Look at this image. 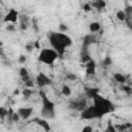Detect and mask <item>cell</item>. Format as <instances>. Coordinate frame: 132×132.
I'll use <instances>...</instances> for the list:
<instances>
[{"label": "cell", "mask_w": 132, "mask_h": 132, "mask_svg": "<svg viewBox=\"0 0 132 132\" xmlns=\"http://www.w3.org/2000/svg\"><path fill=\"white\" fill-rule=\"evenodd\" d=\"M85 91H86L87 97L91 98V99H94L97 95H99V89L98 88H86Z\"/></svg>", "instance_id": "11"}, {"label": "cell", "mask_w": 132, "mask_h": 132, "mask_svg": "<svg viewBox=\"0 0 132 132\" xmlns=\"http://www.w3.org/2000/svg\"><path fill=\"white\" fill-rule=\"evenodd\" d=\"M34 44L33 43H28V44H26V46H25V48H26V51L28 52V53H30V52H32V50H34Z\"/></svg>", "instance_id": "32"}, {"label": "cell", "mask_w": 132, "mask_h": 132, "mask_svg": "<svg viewBox=\"0 0 132 132\" xmlns=\"http://www.w3.org/2000/svg\"><path fill=\"white\" fill-rule=\"evenodd\" d=\"M92 7V5L90 4V3H85L84 5H82V9H84V11H86V12H89V11H91V8Z\"/></svg>", "instance_id": "29"}, {"label": "cell", "mask_w": 132, "mask_h": 132, "mask_svg": "<svg viewBox=\"0 0 132 132\" xmlns=\"http://www.w3.org/2000/svg\"><path fill=\"white\" fill-rule=\"evenodd\" d=\"M66 78H67L68 80H70V81H74V80L77 79V76H76L75 74H73V73H68V74L66 75Z\"/></svg>", "instance_id": "27"}, {"label": "cell", "mask_w": 132, "mask_h": 132, "mask_svg": "<svg viewBox=\"0 0 132 132\" xmlns=\"http://www.w3.org/2000/svg\"><path fill=\"white\" fill-rule=\"evenodd\" d=\"M20 76H21V78H22L25 82L30 79V78H29V72H28V70H27L25 67H22V68L20 69Z\"/></svg>", "instance_id": "16"}, {"label": "cell", "mask_w": 132, "mask_h": 132, "mask_svg": "<svg viewBox=\"0 0 132 132\" xmlns=\"http://www.w3.org/2000/svg\"><path fill=\"white\" fill-rule=\"evenodd\" d=\"M93 106L99 118H102L103 116L110 113L114 110V105L112 104V102L106 99L105 97L101 96L100 94L93 99Z\"/></svg>", "instance_id": "2"}, {"label": "cell", "mask_w": 132, "mask_h": 132, "mask_svg": "<svg viewBox=\"0 0 132 132\" xmlns=\"http://www.w3.org/2000/svg\"><path fill=\"white\" fill-rule=\"evenodd\" d=\"M19 93H20V91H19L18 89H16V90H14V92H13V94H14V95H18Z\"/></svg>", "instance_id": "39"}, {"label": "cell", "mask_w": 132, "mask_h": 132, "mask_svg": "<svg viewBox=\"0 0 132 132\" xmlns=\"http://www.w3.org/2000/svg\"><path fill=\"white\" fill-rule=\"evenodd\" d=\"M40 96H41V102H42V107H41V117L45 120L47 119H54L55 116H56V112H55V104L47 98V96L43 93V92H40L39 93Z\"/></svg>", "instance_id": "3"}, {"label": "cell", "mask_w": 132, "mask_h": 132, "mask_svg": "<svg viewBox=\"0 0 132 132\" xmlns=\"http://www.w3.org/2000/svg\"><path fill=\"white\" fill-rule=\"evenodd\" d=\"M22 93H23V95H24L25 98H29V97L32 95V91H31L30 89H24Z\"/></svg>", "instance_id": "26"}, {"label": "cell", "mask_w": 132, "mask_h": 132, "mask_svg": "<svg viewBox=\"0 0 132 132\" xmlns=\"http://www.w3.org/2000/svg\"><path fill=\"white\" fill-rule=\"evenodd\" d=\"M126 24H127L128 28L132 31V19H127V20H126Z\"/></svg>", "instance_id": "37"}, {"label": "cell", "mask_w": 132, "mask_h": 132, "mask_svg": "<svg viewBox=\"0 0 132 132\" xmlns=\"http://www.w3.org/2000/svg\"><path fill=\"white\" fill-rule=\"evenodd\" d=\"M91 5H92V6H94L95 8H97L98 10H100V9L105 8V6H106V2H105V1H103V0H96V1L92 2V3H91Z\"/></svg>", "instance_id": "15"}, {"label": "cell", "mask_w": 132, "mask_h": 132, "mask_svg": "<svg viewBox=\"0 0 132 132\" xmlns=\"http://www.w3.org/2000/svg\"><path fill=\"white\" fill-rule=\"evenodd\" d=\"M6 30L8 32H14L15 31V26L14 24H7L6 25Z\"/></svg>", "instance_id": "28"}, {"label": "cell", "mask_w": 132, "mask_h": 132, "mask_svg": "<svg viewBox=\"0 0 132 132\" xmlns=\"http://www.w3.org/2000/svg\"><path fill=\"white\" fill-rule=\"evenodd\" d=\"M79 60H80V62H81V63H86V64H87V63H88L89 61H91L92 59H91V57H90L88 54H82Z\"/></svg>", "instance_id": "22"}, {"label": "cell", "mask_w": 132, "mask_h": 132, "mask_svg": "<svg viewBox=\"0 0 132 132\" xmlns=\"http://www.w3.org/2000/svg\"><path fill=\"white\" fill-rule=\"evenodd\" d=\"M81 132H93V127L92 126H85L82 129H81Z\"/></svg>", "instance_id": "35"}, {"label": "cell", "mask_w": 132, "mask_h": 132, "mask_svg": "<svg viewBox=\"0 0 132 132\" xmlns=\"http://www.w3.org/2000/svg\"><path fill=\"white\" fill-rule=\"evenodd\" d=\"M26 61H27V57H26L25 55H21V56L19 57V63H21V64H25Z\"/></svg>", "instance_id": "33"}, {"label": "cell", "mask_w": 132, "mask_h": 132, "mask_svg": "<svg viewBox=\"0 0 132 132\" xmlns=\"http://www.w3.org/2000/svg\"><path fill=\"white\" fill-rule=\"evenodd\" d=\"M86 73L87 75H94L96 73V63L94 60H91L86 64Z\"/></svg>", "instance_id": "10"}, {"label": "cell", "mask_w": 132, "mask_h": 132, "mask_svg": "<svg viewBox=\"0 0 132 132\" xmlns=\"http://www.w3.org/2000/svg\"><path fill=\"white\" fill-rule=\"evenodd\" d=\"M70 107L72 109H75V110L81 112L86 107H88V105H87V101L85 99H78V100L72 101L70 104Z\"/></svg>", "instance_id": "8"}, {"label": "cell", "mask_w": 132, "mask_h": 132, "mask_svg": "<svg viewBox=\"0 0 132 132\" xmlns=\"http://www.w3.org/2000/svg\"><path fill=\"white\" fill-rule=\"evenodd\" d=\"M36 85L39 87V88H43L45 86H48L52 84V79L46 75L44 74L43 72H39L36 76Z\"/></svg>", "instance_id": "7"}, {"label": "cell", "mask_w": 132, "mask_h": 132, "mask_svg": "<svg viewBox=\"0 0 132 132\" xmlns=\"http://www.w3.org/2000/svg\"><path fill=\"white\" fill-rule=\"evenodd\" d=\"M122 89H123V91H124L125 93H127L128 95H130V94L132 93V89H131V88H130L129 86H126V85H124Z\"/></svg>", "instance_id": "30"}, {"label": "cell", "mask_w": 132, "mask_h": 132, "mask_svg": "<svg viewBox=\"0 0 132 132\" xmlns=\"http://www.w3.org/2000/svg\"><path fill=\"white\" fill-rule=\"evenodd\" d=\"M103 64H104V66H109V65H111V64H112L111 58H110L109 56H106V57L104 58V60H103Z\"/></svg>", "instance_id": "25"}, {"label": "cell", "mask_w": 132, "mask_h": 132, "mask_svg": "<svg viewBox=\"0 0 132 132\" xmlns=\"http://www.w3.org/2000/svg\"><path fill=\"white\" fill-rule=\"evenodd\" d=\"M127 19H132V6L131 5H126L125 9H124Z\"/></svg>", "instance_id": "20"}, {"label": "cell", "mask_w": 132, "mask_h": 132, "mask_svg": "<svg viewBox=\"0 0 132 132\" xmlns=\"http://www.w3.org/2000/svg\"><path fill=\"white\" fill-rule=\"evenodd\" d=\"M61 92H62V94H63L65 97H69V96L71 95V89H70V87L67 86V85H64V86L62 87Z\"/></svg>", "instance_id": "19"}, {"label": "cell", "mask_w": 132, "mask_h": 132, "mask_svg": "<svg viewBox=\"0 0 132 132\" xmlns=\"http://www.w3.org/2000/svg\"><path fill=\"white\" fill-rule=\"evenodd\" d=\"M25 85H26L27 87H29V88H32V87H34V84L32 82V80H31V79H29L28 81H26V82H25Z\"/></svg>", "instance_id": "38"}, {"label": "cell", "mask_w": 132, "mask_h": 132, "mask_svg": "<svg viewBox=\"0 0 132 132\" xmlns=\"http://www.w3.org/2000/svg\"><path fill=\"white\" fill-rule=\"evenodd\" d=\"M116 16H117V19H118L120 22H126V20H127L126 13H125V11H124V10H122V9H120V10H118V11H117Z\"/></svg>", "instance_id": "17"}, {"label": "cell", "mask_w": 132, "mask_h": 132, "mask_svg": "<svg viewBox=\"0 0 132 132\" xmlns=\"http://www.w3.org/2000/svg\"><path fill=\"white\" fill-rule=\"evenodd\" d=\"M16 112L19 113V116L22 120H28L33 113V108L29 107V106L28 107H20L16 110Z\"/></svg>", "instance_id": "9"}, {"label": "cell", "mask_w": 132, "mask_h": 132, "mask_svg": "<svg viewBox=\"0 0 132 132\" xmlns=\"http://www.w3.org/2000/svg\"><path fill=\"white\" fill-rule=\"evenodd\" d=\"M48 38H50V43L52 47L58 53L59 57H62L65 53V48L69 47L72 44V39L66 33L52 32Z\"/></svg>", "instance_id": "1"}, {"label": "cell", "mask_w": 132, "mask_h": 132, "mask_svg": "<svg viewBox=\"0 0 132 132\" xmlns=\"http://www.w3.org/2000/svg\"><path fill=\"white\" fill-rule=\"evenodd\" d=\"M6 117H8V109H6L5 107H0V118H1V121H3Z\"/></svg>", "instance_id": "21"}, {"label": "cell", "mask_w": 132, "mask_h": 132, "mask_svg": "<svg viewBox=\"0 0 132 132\" xmlns=\"http://www.w3.org/2000/svg\"><path fill=\"white\" fill-rule=\"evenodd\" d=\"M34 46H35V47H37V48H39V44H38V42H37V41L35 42V44H34Z\"/></svg>", "instance_id": "40"}, {"label": "cell", "mask_w": 132, "mask_h": 132, "mask_svg": "<svg viewBox=\"0 0 132 132\" xmlns=\"http://www.w3.org/2000/svg\"><path fill=\"white\" fill-rule=\"evenodd\" d=\"M113 78H114L118 82H120V84L125 85V82H126V77H125V75L122 74V73H114V74H113Z\"/></svg>", "instance_id": "18"}, {"label": "cell", "mask_w": 132, "mask_h": 132, "mask_svg": "<svg viewBox=\"0 0 132 132\" xmlns=\"http://www.w3.org/2000/svg\"><path fill=\"white\" fill-rule=\"evenodd\" d=\"M32 22H33V27H34V31L37 33L39 31V28H38V25H37V20L35 18L32 19Z\"/></svg>", "instance_id": "31"}, {"label": "cell", "mask_w": 132, "mask_h": 132, "mask_svg": "<svg viewBox=\"0 0 132 132\" xmlns=\"http://www.w3.org/2000/svg\"><path fill=\"white\" fill-rule=\"evenodd\" d=\"M35 122L45 131V132H50V130H51V126H50V124L47 123V121L45 120V119H35Z\"/></svg>", "instance_id": "12"}, {"label": "cell", "mask_w": 132, "mask_h": 132, "mask_svg": "<svg viewBox=\"0 0 132 132\" xmlns=\"http://www.w3.org/2000/svg\"><path fill=\"white\" fill-rule=\"evenodd\" d=\"M20 28H21V30H23V31L27 30V28H28V26H27V22H21Z\"/></svg>", "instance_id": "36"}, {"label": "cell", "mask_w": 132, "mask_h": 132, "mask_svg": "<svg viewBox=\"0 0 132 132\" xmlns=\"http://www.w3.org/2000/svg\"><path fill=\"white\" fill-rule=\"evenodd\" d=\"M100 29H101V26L98 22H92L89 25V30H90V32H92V34L96 33V32H99Z\"/></svg>", "instance_id": "14"}, {"label": "cell", "mask_w": 132, "mask_h": 132, "mask_svg": "<svg viewBox=\"0 0 132 132\" xmlns=\"http://www.w3.org/2000/svg\"><path fill=\"white\" fill-rule=\"evenodd\" d=\"M19 20V11L14 8H10L5 14L3 22L6 24H15Z\"/></svg>", "instance_id": "6"}, {"label": "cell", "mask_w": 132, "mask_h": 132, "mask_svg": "<svg viewBox=\"0 0 132 132\" xmlns=\"http://www.w3.org/2000/svg\"><path fill=\"white\" fill-rule=\"evenodd\" d=\"M80 118L84 120H94V119H98V114L94 108V106H88L86 107L81 112H80Z\"/></svg>", "instance_id": "5"}, {"label": "cell", "mask_w": 132, "mask_h": 132, "mask_svg": "<svg viewBox=\"0 0 132 132\" xmlns=\"http://www.w3.org/2000/svg\"><path fill=\"white\" fill-rule=\"evenodd\" d=\"M68 31V27L65 24H60L59 25V32L61 33H66Z\"/></svg>", "instance_id": "24"}, {"label": "cell", "mask_w": 132, "mask_h": 132, "mask_svg": "<svg viewBox=\"0 0 132 132\" xmlns=\"http://www.w3.org/2000/svg\"><path fill=\"white\" fill-rule=\"evenodd\" d=\"M59 58L58 53L54 50V48H42L39 53L38 56V60L46 65H52L54 64V62Z\"/></svg>", "instance_id": "4"}, {"label": "cell", "mask_w": 132, "mask_h": 132, "mask_svg": "<svg viewBox=\"0 0 132 132\" xmlns=\"http://www.w3.org/2000/svg\"><path fill=\"white\" fill-rule=\"evenodd\" d=\"M104 132H117V127H114V126L111 124V122H109Z\"/></svg>", "instance_id": "23"}, {"label": "cell", "mask_w": 132, "mask_h": 132, "mask_svg": "<svg viewBox=\"0 0 132 132\" xmlns=\"http://www.w3.org/2000/svg\"><path fill=\"white\" fill-rule=\"evenodd\" d=\"M20 119H21V118H20L19 113H18L16 111H14V113L12 114V118H11V122H18Z\"/></svg>", "instance_id": "34"}, {"label": "cell", "mask_w": 132, "mask_h": 132, "mask_svg": "<svg viewBox=\"0 0 132 132\" xmlns=\"http://www.w3.org/2000/svg\"><path fill=\"white\" fill-rule=\"evenodd\" d=\"M96 41L95 39V36L93 34H89V35H86L85 38H84V41H82V44L85 47H88L91 43H94Z\"/></svg>", "instance_id": "13"}]
</instances>
